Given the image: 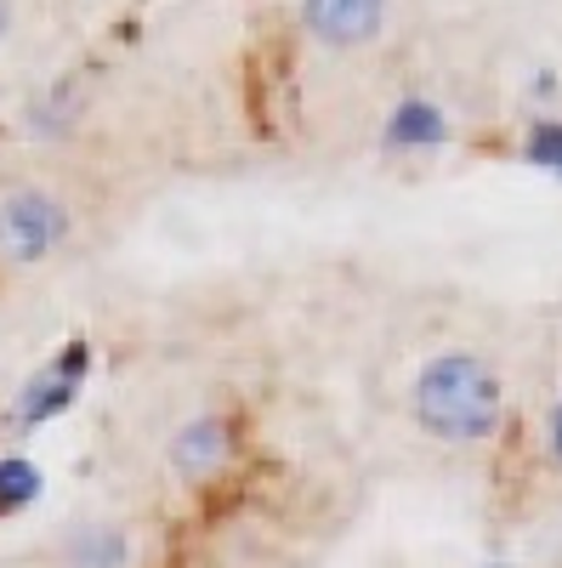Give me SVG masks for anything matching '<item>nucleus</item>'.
<instances>
[{
	"mask_svg": "<svg viewBox=\"0 0 562 568\" xmlns=\"http://www.w3.org/2000/svg\"><path fill=\"white\" fill-rule=\"evenodd\" d=\"M409 415L438 444H489L505 420V387L489 358L449 347L420 364L409 387Z\"/></svg>",
	"mask_w": 562,
	"mask_h": 568,
	"instance_id": "1",
	"label": "nucleus"
},
{
	"mask_svg": "<svg viewBox=\"0 0 562 568\" xmlns=\"http://www.w3.org/2000/svg\"><path fill=\"white\" fill-rule=\"evenodd\" d=\"M545 449H551V460L562 466V398L551 404V420H545Z\"/></svg>",
	"mask_w": 562,
	"mask_h": 568,
	"instance_id": "11",
	"label": "nucleus"
},
{
	"mask_svg": "<svg viewBox=\"0 0 562 568\" xmlns=\"http://www.w3.org/2000/svg\"><path fill=\"white\" fill-rule=\"evenodd\" d=\"M233 444H239V433H233L227 415H194V420H182L171 433L165 460H171L176 478L205 484V478H216V471L233 460Z\"/></svg>",
	"mask_w": 562,
	"mask_h": 568,
	"instance_id": "5",
	"label": "nucleus"
},
{
	"mask_svg": "<svg viewBox=\"0 0 562 568\" xmlns=\"http://www.w3.org/2000/svg\"><path fill=\"white\" fill-rule=\"evenodd\" d=\"M34 500H40V466L23 455H7L0 460V517H12Z\"/></svg>",
	"mask_w": 562,
	"mask_h": 568,
	"instance_id": "9",
	"label": "nucleus"
},
{
	"mask_svg": "<svg viewBox=\"0 0 562 568\" xmlns=\"http://www.w3.org/2000/svg\"><path fill=\"white\" fill-rule=\"evenodd\" d=\"M80 109H85L80 85H74V80H58L52 91H40V98L29 103V131H40V136H58V131H69V125L80 120Z\"/></svg>",
	"mask_w": 562,
	"mask_h": 568,
	"instance_id": "8",
	"label": "nucleus"
},
{
	"mask_svg": "<svg viewBox=\"0 0 562 568\" xmlns=\"http://www.w3.org/2000/svg\"><path fill=\"white\" fill-rule=\"evenodd\" d=\"M74 240V211L63 194L40 182L0 187V262L7 267H40Z\"/></svg>",
	"mask_w": 562,
	"mask_h": 568,
	"instance_id": "2",
	"label": "nucleus"
},
{
	"mask_svg": "<svg viewBox=\"0 0 562 568\" xmlns=\"http://www.w3.org/2000/svg\"><path fill=\"white\" fill-rule=\"evenodd\" d=\"M523 160H529V165H545V171H562V120H534V125H529Z\"/></svg>",
	"mask_w": 562,
	"mask_h": 568,
	"instance_id": "10",
	"label": "nucleus"
},
{
	"mask_svg": "<svg viewBox=\"0 0 562 568\" xmlns=\"http://www.w3.org/2000/svg\"><path fill=\"white\" fill-rule=\"evenodd\" d=\"M136 557V540L125 524H109V517H98V524H74L58 546V568H131Z\"/></svg>",
	"mask_w": 562,
	"mask_h": 568,
	"instance_id": "6",
	"label": "nucleus"
},
{
	"mask_svg": "<svg viewBox=\"0 0 562 568\" xmlns=\"http://www.w3.org/2000/svg\"><path fill=\"white\" fill-rule=\"evenodd\" d=\"M296 18L307 40L330 45V52H358L387 29L392 0H296Z\"/></svg>",
	"mask_w": 562,
	"mask_h": 568,
	"instance_id": "4",
	"label": "nucleus"
},
{
	"mask_svg": "<svg viewBox=\"0 0 562 568\" xmlns=\"http://www.w3.org/2000/svg\"><path fill=\"white\" fill-rule=\"evenodd\" d=\"M18 29V0H0V40H12Z\"/></svg>",
	"mask_w": 562,
	"mask_h": 568,
	"instance_id": "12",
	"label": "nucleus"
},
{
	"mask_svg": "<svg viewBox=\"0 0 562 568\" xmlns=\"http://www.w3.org/2000/svg\"><path fill=\"white\" fill-rule=\"evenodd\" d=\"M381 142H387L392 154H432V149H443V142H449V114L438 103H427V98H409V103H398L387 114Z\"/></svg>",
	"mask_w": 562,
	"mask_h": 568,
	"instance_id": "7",
	"label": "nucleus"
},
{
	"mask_svg": "<svg viewBox=\"0 0 562 568\" xmlns=\"http://www.w3.org/2000/svg\"><path fill=\"white\" fill-rule=\"evenodd\" d=\"M85 375H91V342L74 336L52 364L34 369L29 382L18 387V398H12V426H45V420H58V415L80 398Z\"/></svg>",
	"mask_w": 562,
	"mask_h": 568,
	"instance_id": "3",
	"label": "nucleus"
}]
</instances>
